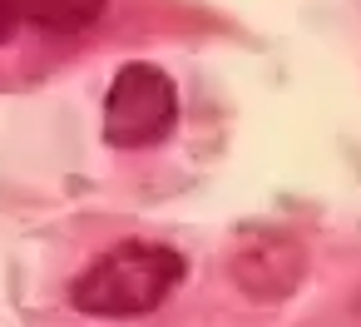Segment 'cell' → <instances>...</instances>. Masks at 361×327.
Returning a JSON list of instances; mask_svg holds the SVG:
<instances>
[{
    "label": "cell",
    "instance_id": "obj_1",
    "mask_svg": "<svg viewBox=\"0 0 361 327\" xmlns=\"http://www.w3.org/2000/svg\"><path fill=\"white\" fill-rule=\"evenodd\" d=\"M188 278V258L154 238H119L70 278V307L85 317H149Z\"/></svg>",
    "mask_w": 361,
    "mask_h": 327
},
{
    "label": "cell",
    "instance_id": "obj_2",
    "mask_svg": "<svg viewBox=\"0 0 361 327\" xmlns=\"http://www.w3.org/2000/svg\"><path fill=\"white\" fill-rule=\"evenodd\" d=\"M104 144L109 149H154L178 129V85L149 60L119 65L104 90Z\"/></svg>",
    "mask_w": 361,
    "mask_h": 327
},
{
    "label": "cell",
    "instance_id": "obj_3",
    "mask_svg": "<svg viewBox=\"0 0 361 327\" xmlns=\"http://www.w3.org/2000/svg\"><path fill=\"white\" fill-rule=\"evenodd\" d=\"M109 0H20V25L40 30L45 40H80L99 25Z\"/></svg>",
    "mask_w": 361,
    "mask_h": 327
},
{
    "label": "cell",
    "instance_id": "obj_4",
    "mask_svg": "<svg viewBox=\"0 0 361 327\" xmlns=\"http://www.w3.org/2000/svg\"><path fill=\"white\" fill-rule=\"evenodd\" d=\"M20 35V0H0V50Z\"/></svg>",
    "mask_w": 361,
    "mask_h": 327
}]
</instances>
